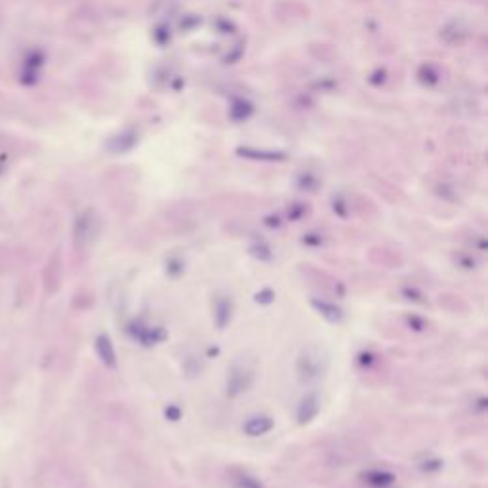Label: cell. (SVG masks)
I'll return each mask as SVG.
<instances>
[{
  "label": "cell",
  "instance_id": "cell-1",
  "mask_svg": "<svg viewBox=\"0 0 488 488\" xmlns=\"http://www.w3.org/2000/svg\"><path fill=\"white\" fill-rule=\"evenodd\" d=\"M328 355L319 345H309L300 353L296 363V374L301 384H315L326 376Z\"/></svg>",
  "mask_w": 488,
  "mask_h": 488
},
{
  "label": "cell",
  "instance_id": "cell-2",
  "mask_svg": "<svg viewBox=\"0 0 488 488\" xmlns=\"http://www.w3.org/2000/svg\"><path fill=\"white\" fill-rule=\"evenodd\" d=\"M252 382H254V370L248 368L246 364L235 363L227 372V384H225L227 395L229 397L243 395L244 391L250 389Z\"/></svg>",
  "mask_w": 488,
  "mask_h": 488
},
{
  "label": "cell",
  "instance_id": "cell-3",
  "mask_svg": "<svg viewBox=\"0 0 488 488\" xmlns=\"http://www.w3.org/2000/svg\"><path fill=\"white\" fill-rule=\"evenodd\" d=\"M99 233V220L94 212H86L75 224V244L78 248H88Z\"/></svg>",
  "mask_w": 488,
  "mask_h": 488
},
{
  "label": "cell",
  "instance_id": "cell-4",
  "mask_svg": "<svg viewBox=\"0 0 488 488\" xmlns=\"http://www.w3.org/2000/svg\"><path fill=\"white\" fill-rule=\"evenodd\" d=\"M42 280H44V288L48 294H56L59 290L63 280V264L59 254H52V258L48 259L46 264V269H44V275H42Z\"/></svg>",
  "mask_w": 488,
  "mask_h": 488
},
{
  "label": "cell",
  "instance_id": "cell-5",
  "mask_svg": "<svg viewBox=\"0 0 488 488\" xmlns=\"http://www.w3.org/2000/svg\"><path fill=\"white\" fill-rule=\"evenodd\" d=\"M128 330H130V334H132L141 345H147V347L157 345V343H161L162 340H166V332H164V328L161 326H145V324H141V322H134Z\"/></svg>",
  "mask_w": 488,
  "mask_h": 488
},
{
  "label": "cell",
  "instance_id": "cell-6",
  "mask_svg": "<svg viewBox=\"0 0 488 488\" xmlns=\"http://www.w3.org/2000/svg\"><path fill=\"white\" fill-rule=\"evenodd\" d=\"M321 412V399L317 393H309L306 397L301 399L300 405H298V410H296V418H298V424L300 426H307L311 424L317 414Z\"/></svg>",
  "mask_w": 488,
  "mask_h": 488
},
{
  "label": "cell",
  "instance_id": "cell-7",
  "mask_svg": "<svg viewBox=\"0 0 488 488\" xmlns=\"http://www.w3.org/2000/svg\"><path fill=\"white\" fill-rule=\"evenodd\" d=\"M233 300L231 296H217L216 301H214V322L220 330H224L227 324L233 319Z\"/></svg>",
  "mask_w": 488,
  "mask_h": 488
},
{
  "label": "cell",
  "instance_id": "cell-8",
  "mask_svg": "<svg viewBox=\"0 0 488 488\" xmlns=\"http://www.w3.org/2000/svg\"><path fill=\"white\" fill-rule=\"evenodd\" d=\"M96 353H98L99 361L107 366V368H115L117 366V351L113 347L111 338L107 334H99L96 338Z\"/></svg>",
  "mask_w": 488,
  "mask_h": 488
},
{
  "label": "cell",
  "instance_id": "cell-9",
  "mask_svg": "<svg viewBox=\"0 0 488 488\" xmlns=\"http://www.w3.org/2000/svg\"><path fill=\"white\" fill-rule=\"evenodd\" d=\"M273 427H275V422H273L271 416L259 414V416H252V418L244 424L243 429L248 437H261V435H267V433L271 431Z\"/></svg>",
  "mask_w": 488,
  "mask_h": 488
},
{
  "label": "cell",
  "instance_id": "cell-10",
  "mask_svg": "<svg viewBox=\"0 0 488 488\" xmlns=\"http://www.w3.org/2000/svg\"><path fill=\"white\" fill-rule=\"evenodd\" d=\"M311 307H313L317 313L321 315L322 319H326L328 322H342L343 321V309L338 307L334 301L319 300V298H313L311 300Z\"/></svg>",
  "mask_w": 488,
  "mask_h": 488
},
{
  "label": "cell",
  "instance_id": "cell-11",
  "mask_svg": "<svg viewBox=\"0 0 488 488\" xmlns=\"http://www.w3.org/2000/svg\"><path fill=\"white\" fill-rule=\"evenodd\" d=\"M363 479L372 488H389L395 485V475L387 469H368L363 473Z\"/></svg>",
  "mask_w": 488,
  "mask_h": 488
},
{
  "label": "cell",
  "instance_id": "cell-12",
  "mask_svg": "<svg viewBox=\"0 0 488 488\" xmlns=\"http://www.w3.org/2000/svg\"><path fill=\"white\" fill-rule=\"evenodd\" d=\"M233 485H235V488H264L258 477H254L250 473H238Z\"/></svg>",
  "mask_w": 488,
  "mask_h": 488
},
{
  "label": "cell",
  "instance_id": "cell-13",
  "mask_svg": "<svg viewBox=\"0 0 488 488\" xmlns=\"http://www.w3.org/2000/svg\"><path fill=\"white\" fill-rule=\"evenodd\" d=\"M250 254L254 258L261 259V261H271L273 259V250L269 244H252L250 246Z\"/></svg>",
  "mask_w": 488,
  "mask_h": 488
},
{
  "label": "cell",
  "instance_id": "cell-14",
  "mask_svg": "<svg viewBox=\"0 0 488 488\" xmlns=\"http://www.w3.org/2000/svg\"><path fill=\"white\" fill-rule=\"evenodd\" d=\"M183 269H185V264H183L182 258H175V256L168 258L166 273L170 275V277H178V275H182Z\"/></svg>",
  "mask_w": 488,
  "mask_h": 488
},
{
  "label": "cell",
  "instance_id": "cell-15",
  "mask_svg": "<svg viewBox=\"0 0 488 488\" xmlns=\"http://www.w3.org/2000/svg\"><path fill=\"white\" fill-rule=\"evenodd\" d=\"M273 300H275V292L271 288H264L261 292L256 294V301L261 306H269V303H273Z\"/></svg>",
  "mask_w": 488,
  "mask_h": 488
},
{
  "label": "cell",
  "instance_id": "cell-16",
  "mask_svg": "<svg viewBox=\"0 0 488 488\" xmlns=\"http://www.w3.org/2000/svg\"><path fill=\"white\" fill-rule=\"evenodd\" d=\"M166 418L170 419V422H178V419L182 418V408L175 405H170L166 408Z\"/></svg>",
  "mask_w": 488,
  "mask_h": 488
}]
</instances>
